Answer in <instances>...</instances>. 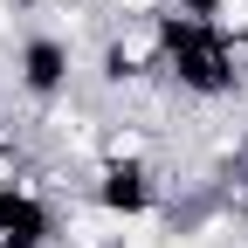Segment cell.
Masks as SVG:
<instances>
[{"label": "cell", "mask_w": 248, "mask_h": 248, "mask_svg": "<svg viewBox=\"0 0 248 248\" xmlns=\"http://www.w3.org/2000/svg\"><path fill=\"white\" fill-rule=\"evenodd\" d=\"M159 21V48H166V90L186 104H228L248 90V42L221 35L214 21L193 14H172V7H152Z\"/></svg>", "instance_id": "6da1fadb"}, {"label": "cell", "mask_w": 248, "mask_h": 248, "mask_svg": "<svg viewBox=\"0 0 248 248\" xmlns=\"http://www.w3.org/2000/svg\"><path fill=\"white\" fill-rule=\"evenodd\" d=\"M76 200L124 228H145L152 214H166V166L159 159H90L76 172Z\"/></svg>", "instance_id": "7a4b0ae2"}, {"label": "cell", "mask_w": 248, "mask_h": 248, "mask_svg": "<svg viewBox=\"0 0 248 248\" xmlns=\"http://www.w3.org/2000/svg\"><path fill=\"white\" fill-rule=\"evenodd\" d=\"M97 90L110 97H138V90H166V48L152 14H110L97 35Z\"/></svg>", "instance_id": "3957f363"}, {"label": "cell", "mask_w": 248, "mask_h": 248, "mask_svg": "<svg viewBox=\"0 0 248 248\" xmlns=\"http://www.w3.org/2000/svg\"><path fill=\"white\" fill-rule=\"evenodd\" d=\"M83 83V48L62 42L55 28H28V35L7 48V90L28 110H48V104H69Z\"/></svg>", "instance_id": "277c9868"}, {"label": "cell", "mask_w": 248, "mask_h": 248, "mask_svg": "<svg viewBox=\"0 0 248 248\" xmlns=\"http://www.w3.org/2000/svg\"><path fill=\"white\" fill-rule=\"evenodd\" d=\"M159 7H172V14H193V21H214V14H221V0H159Z\"/></svg>", "instance_id": "5b68a950"}]
</instances>
